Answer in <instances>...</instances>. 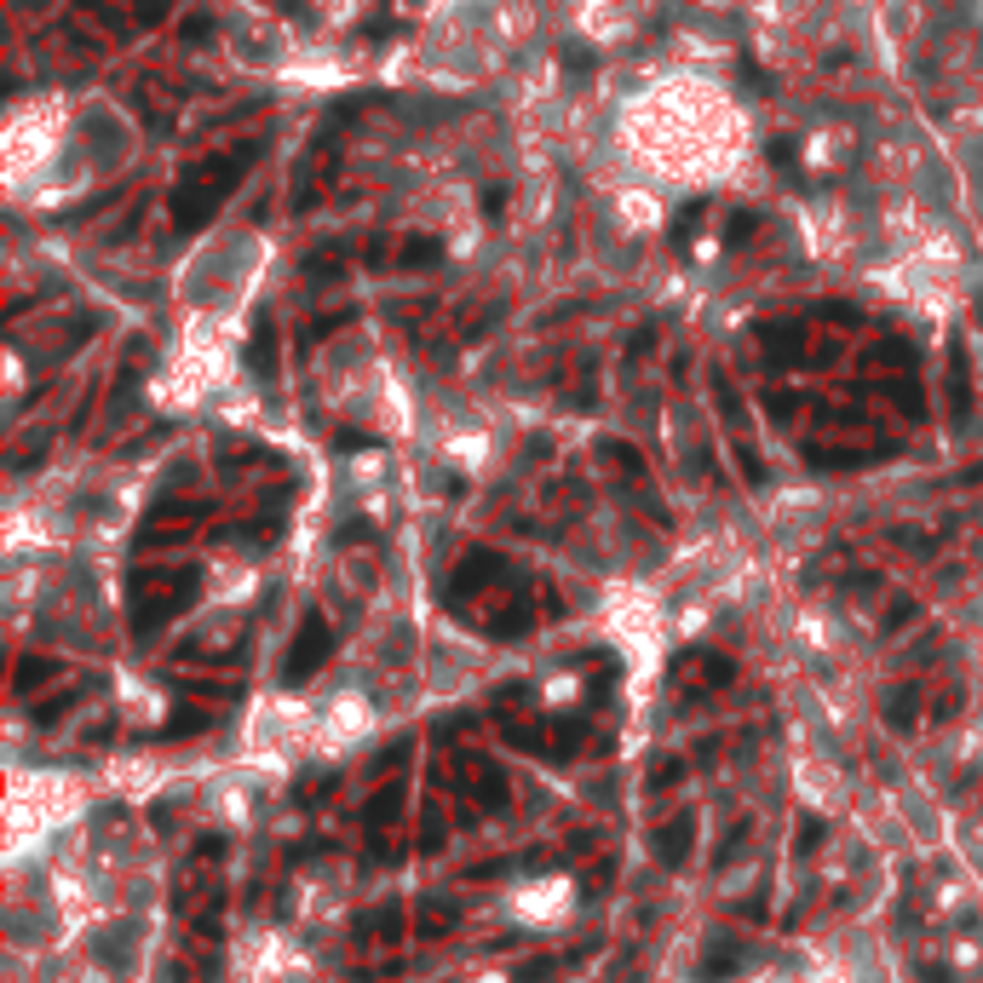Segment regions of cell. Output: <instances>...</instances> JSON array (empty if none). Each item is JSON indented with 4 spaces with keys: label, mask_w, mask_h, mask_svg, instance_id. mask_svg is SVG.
I'll list each match as a JSON object with an SVG mask.
<instances>
[{
    "label": "cell",
    "mask_w": 983,
    "mask_h": 983,
    "mask_svg": "<svg viewBox=\"0 0 983 983\" xmlns=\"http://www.w3.org/2000/svg\"><path fill=\"white\" fill-rule=\"evenodd\" d=\"M322 656H328V627H322V616H311L305 627H299L294 650H288V679L299 685V679H305V673H311Z\"/></svg>",
    "instance_id": "obj_1"
},
{
    "label": "cell",
    "mask_w": 983,
    "mask_h": 983,
    "mask_svg": "<svg viewBox=\"0 0 983 983\" xmlns=\"http://www.w3.org/2000/svg\"><path fill=\"white\" fill-rule=\"evenodd\" d=\"M679 685H731V662H719V656H685L679 667Z\"/></svg>",
    "instance_id": "obj_2"
},
{
    "label": "cell",
    "mask_w": 983,
    "mask_h": 983,
    "mask_svg": "<svg viewBox=\"0 0 983 983\" xmlns=\"http://www.w3.org/2000/svg\"><path fill=\"white\" fill-rule=\"evenodd\" d=\"M690 834H696V823H690V817H679V823L667 828V834H662V863H679V857H685V840H690Z\"/></svg>",
    "instance_id": "obj_3"
},
{
    "label": "cell",
    "mask_w": 983,
    "mask_h": 983,
    "mask_svg": "<svg viewBox=\"0 0 983 983\" xmlns=\"http://www.w3.org/2000/svg\"><path fill=\"white\" fill-rule=\"evenodd\" d=\"M397 800H403V788H380V800H374V823H391V817H397Z\"/></svg>",
    "instance_id": "obj_4"
}]
</instances>
